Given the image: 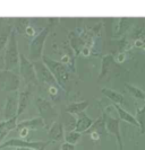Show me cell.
<instances>
[{
	"instance_id": "obj_1",
	"label": "cell",
	"mask_w": 145,
	"mask_h": 150,
	"mask_svg": "<svg viewBox=\"0 0 145 150\" xmlns=\"http://www.w3.org/2000/svg\"><path fill=\"white\" fill-rule=\"evenodd\" d=\"M42 59H43V62L51 70V72L54 74L58 83L60 86H64V83H66L69 78V72L67 67L64 63L58 62V61H54L52 59H50V58H46V57H43Z\"/></svg>"
},
{
	"instance_id": "obj_2",
	"label": "cell",
	"mask_w": 145,
	"mask_h": 150,
	"mask_svg": "<svg viewBox=\"0 0 145 150\" xmlns=\"http://www.w3.org/2000/svg\"><path fill=\"white\" fill-rule=\"evenodd\" d=\"M19 71H21V76L23 77V79L26 81L27 85H35L36 83L38 76H36L34 63H32L30 60H27L23 53L19 54Z\"/></svg>"
},
{
	"instance_id": "obj_3",
	"label": "cell",
	"mask_w": 145,
	"mask_h": 150,
	"mask_svg": "<svg viewBox=\"0 0 145 150\" xmlns=\"http://www.w3.org/2000/svg\"><path fill=\"white\" fill-rule=\"evenodd\" d=\"M19 54L21 53H18L15 34L13 33L11 36H10V40H9L7 51L5 53V68H6V70H13V69L18 67Z\"/></svg>"
},
{
	"instance_id": "obj_4",
	"label": "cell",
	"mask_w": 145,
	"mask_h": 150,
	"mask_svg": "<svg viewBox=\"0 0 145 150\" xmlns=\"http://www.w3.org/2000/svg\"><path fill=\"white\" fill-rule=\"evenodd\" d=\"M50 141H36V142H31L26 139H22V138H13L9 139L6 142L0 144V150L5 149V148H32V149H40L46 147L48 144H50Z\"/></svg>"
},
{
	"instance_id": "obj_5",
	"label": "cell",
	"mask_w": 145,
	"mask_h": 150,
	"mask_svg": "<svg viewBox=\"0 0 145 150\" xmlns=\"http://www.w3.org/2000/svg\"><path fill=\"white\" fill-rule=\"evenodd\" d=\"M36 103V106L39 108V113H40V116L43 119L44 121V124H46V128L49 129L54 122V119H56V112H54L52 105L46 102L42 98H38L35 100Z\"/></svg>"
},
{
	"instance_id": "obj_6",
	"label": "cell",
	"mask_w": 145,
	"mask_h": 150,
	"mask_svg": "<svg viewBox=\"0 0 145 150\" xmlns=\"http://www.w3.org/2000/svg\"><path fill=\"white\" fill-rule=\"evenodd\" d=\"M34 67H35V71H36V76L38 78L42 81V83H46L50 87H58V81L56 79L54 74L51 72V70L46 66L44 62H34Z\"/></svg>"
},
{
	"instance_id": "obj_7",
	"label": "cell",
	"mask_w": 145,
	"mask_h": 150,
	"mask_svg": "<svg viewBox=\"0 0 145 150\" xmlns=\"http://www.w3.org/2000/svg\"><path fill=\"white\" fill-rule=\"evenodd\" d=\"M19 86L18 76L10 70H5L0 74V89L6 91H16Z\"/></svg>"
},
{
	"instance_id": "obj_8",
	"label": "cell",
	"mask_w": 145,
	"mask_h": 150,
	"mask_svg": "<svg viewBox=\"0 0 145 150\" xmlns=\"http://www.w3.org/2000/svg\"><path fill=\"white\" fill-rule=\"evenodd\" d=\"M17 112H18V93L13 91L10 95L7 96V100L4 107V119L9 120L15 116H18Z\"/></svg>"
},
{
	"instance_id": "obj_9",
	"label": "cell",
	"mask_w": 145,
	"mask_h": 150,
	"mask_svg": "<svg viewBox=\"0 0 145 150\" xmlns=\"http://www.w3.org/2000/svg\"><path fill=\"white\" fill-rule=\"evenodd\" d=\"M107 131L108 133L114 134L118 143V148L122 150V137L120 131V119H114L107 114Z\"/></svg>"
},
{
	"instance_id": "obj_10",
	"label": "cell",
	"mask_w": 145,
	"mask_h": 150,
	"mask_svg": "<svg viewBox=\"0 0 145 150\" xmlns=\"http://www.w3.org/2000/svg\"><path fill=\"white\" fill-rule=\"evenodd\" d=\"M85 133L87 134H98L99 137H104L107 135V111H103L102 115L100 116L98 120L94 121V123L91 125V128L89 129Z\"/></svg>"
},
{
	"instance_id": "obj_11",
	"label": "cell",
	"mask_w": 145,
	"mask_h": 150,
	"mask_svg": "<svg viewBox=\"0 0 145 150\" xmlns=\"http://www.w3.org/2000/svg\"><path fill=\"white\" fill-rule=\"evenodd\" d=\"M48 34L46 30H43L39 36H36V38L32 42L31 44V58L34 60H38L39 58L42 57V51H43V44H44V40Z\"/></svg>"
},
{
	"instance_id": "obj_12",
	"label": "cell",
	"mask_w": 145,
	"mask_h": 150,
	"mask_svg": "<svg viewBox=\"0 0 145 150\" xmlns=\"http://www.w3.org/2000/svg\"><path fill=\"white\" fill-rule=\"evenodd\" d=\"M65 132L64 125L61 122H54V124L48 129V141L50 142H61L64 141Z\"/></svg>"
},
{
	"instance_id": "obj_13",
	"label": "cell",
	"mask_w": 145,
	"mask_h": 150,
	"mask_svg": "<svg viewBox=\"0 0 145 150\" xmlns=\"http://www.w3.org/2000/svg\"><path fill=\"white\" fill-rule=\"evenodd\" d=\"M93 123H94V120L89 117V115L85 112H82L79 114H77L76 123H75L74 130L81 132V133H85L89 129L91 128V125Z\"/></svg>"
},
{
	"instance_id": "obj_14",
	"label": "cell",
	"mask_w": 145,
	"mask_h": 150,
	"mask_svg": "<svg viewBox=\"0 0 145 150\" xmlns=\"http://www.w3.org/2000/svg\"><path fill=\"white\" fill-rule=\"evenodd\" d=\"M17 117L18 116L0 122V144L2 143L4 139L7 137L9 132L16 130V128H17Z\"/></svg>"
},
{
	"instance_id": "obj_15",
	"label": "cell",
	"mask_w": 145,
	"mask_h": 150,
	"mask_svg": "<svg viewBox=\"0 0 145 150\" xmlns=\"http://www.w3.org/2000/svg\"><path fill=\"white\" fill-rule=\"evenodd\" d=\"M44 127H46L44 121L41 116H39V117H33L30 120H25L17 123V128L16 129L26 128L29 130H40V129L44 128Z\"/></svg>"
},
{
	"instance_id": "obj_16",
	"label": "cell",
	"mask_w": 145,
	"mask_h": 150,
	"mask_svg": "<svg viewBox=\"0 0 145 150\" xmlns=\"http://www.w3.org/2000/svg\"><path fill=\"white\" fill-rule=\"evenodd\" d=\"M114 107L116 108V111H117V113H118V116H119L120 120L125 121V122H127V123H129V124H131L133 127H136V128L139 130V124H138V122L135 116H133L129 112H127L126 110H124L119 104H114Z\"/></svg>"
},
{
	"instance_id": "obj_17",
	"label": "cell",
	"mask_w": 145,
	"mask_h": 150,
	"mask_svg": "<svg viewBox=\"0 0 145 150\" xmlns=\"http://www.w3.org/2000/svg\"><path fill=\"white\" fill-rule=\"evenodd\" d=\"M101 93H102L108 99H110L114 104H119V105L126 104L125 97L122 96L120 93H118V91H116V90L110 89V88H102V89H101Z\"/></svg>"
},
{
	"instance_id": "obj_18",
	"label": "cell",
	"mask_w": 145,
	"mask_h": 150,
	"mask_svg": "<svg viewBox=\"0 0 145 150\" xmlns=\"http://www.w3.org/2000/svg\"><path fill=\"white\" fill-rule=\"evenodd\" d=\"M89 105H90L89 100L75 102V103L69 104V105L67 106V108H66V111H67L69 114H71V115H77V114H79V113L85 112L86 108L89 107Z\"/></svg>"
},
{
	"instance_id": "obj_19",
	"label": "cell",
	"mask_w": 145,
	"mask_h": 150,
	"mask_svg": "<svg viewBox=\"0 0 145 150\" xmlns=\"http://www.w3.org/2000/svg\"><path fill=\"white\" fill-rule=\"evenodd\" d=\"M29 102H30V91L27 90H23L18 94V112L17 115H22L29 106Z\"/></svg>"
},
{
	"instance_id": "obj_20",
	"label": "cell",
	"mask_w": 145,
	"mask_h": 150,
	"mask_svg": "<svg viewBox=\"0 0 145 150\" xmlns=\"http://www.w3.org/2000/svg\"><path fill=\"white\" fill-rule=\"evenodd\" d=\"M135 117H136L138 124H139V133L142 135L145 134V100H144V105L142 106L141 108L137 107Z\"/></svg>"
},
{
	"instance_id": "obj_21",
	"label": "cell",
	"mask_w": 145,
	"mask_h": 150,
	"mask_svg": "<svg viewBox=\"0 0 145 150\" xmlns=\"http://www.w3.org/2000/svg\"><path fill=\"white\" fill-rule=\"evenodd\" d=\"M125 87L127 88V90L130 93V95L135 99L137 100H145V91L142 90L141 88H138L134 85H129V83H126Z\"/></svg>"
},
{
	"instance_id": "obj_22",
	"label": "cell",
	"mask_w": 145,
	"mask_h": 150,
	"mask_svg": "<svg viewBox=\"0 0 145 150\" xmlns=\"http://www.w3.org/2000/svg\"><path fill=\"white\" fill-rule=\"evenodd\" d=\"M82 134H83V133H81V132H78V131H75V130L69 131V132H67V133L65 134V141L71 143V144H77V142H78V141L81 140V138H82Z\"/></svg>"
},
{
	"instance_id": "obj_23",
	"label": "cell",
	"mask_w": 145,
	"mask_h": 150,
	"mask_svg": "<svg viewBox=\"0 0 145 150\" xmlns=\"http://www.w3.org/2000/svg\"><path fill=\"white\" fill-rule=\"evenodd\" d=\"M112 62V58L110 55H107L103 58L102 60V68H101V74H100V78H102L103 76L107 75L108 70H109V67H110V63Z\"/></svg>"
},
{
	"instance_id": "obj_24",
	"label": "cell",
	"mask_w": 145,
	"mask_h": 150,
	"mask_svg": "<svg viewBox=\"0 0 145 150\" xmlns=\"http://www.w3.org/2000/svg\"><path fill=\"white\" fill-rule=\"evenodd\" d=\"M60 150H76V144H71V143L65 141L61 143Z\"/></svg>"
},
{
	"instance_id": "obj_25",
	"label": "cell",
	"mask_w": 145,
	"mask_h": 150,
	"mask_svg": "<svg viewBox=\"0 0 145 150\" xmlns=\"http://www.w3.org/2000/svg\"><path fill=\"white\" fill-rule=\"evenodd\" d=\"M5 67V55H2L0 52V70Z\"/></svg>"
},
{
	"instance_id": "obj_26",
	"label": "cell",
	"mask_w": 145,
	"mask_h": 150,
	"mask_svg": "<svg viewBox=\"0 0 145 150\" xmlns=\"http://www.w3.org/2000/svg\"><path fill=\"white\" fill-rule=\"evenodd\" d=\"M44 149H46V147L40 148V149H32V148H19V147H17V148H15L14 150H44Z\"/></svg>"
}]
</instances>
